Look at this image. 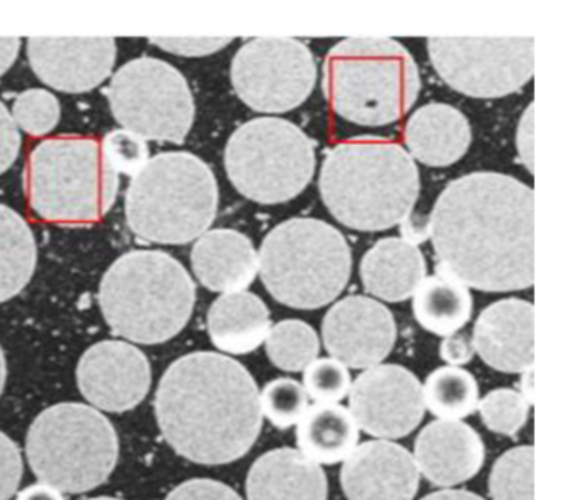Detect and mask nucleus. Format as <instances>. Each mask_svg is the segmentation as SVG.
<instances>
[{"label":"nucleus","mask_w":566,"mask_h":500,"mask_svg":"<svg viewBox=\"0 0 566 500\" xmlns=\"http://www.w3.org/2000/svg\"><path fill=\"white\" fill-rule=\"evenodd\" d=\"M437 273L489 293L535 283V194L516 178H457L430 213Z\"/></svg>","instance_id":"1"},{"label":"nucleus","mask_w":566,"mask_h":500,"mask_svg":"<svg viewBox=\"0 0 566 500\" xmlns=\"http://www.w3.org/2000/svg\"><path fill=\"white\" fill-rule=\"evenodd\" d=\"M155 413L175 452L207 466L241 459L263 427L256 381L238 361L208 351L165 371Z\"/></svg>","instance_id":"2"},{"label":"nucleus","mask_w":566,"mask_h":500,"mask_svg":"<svg viewBox=\"0 0 566 500\" xmlns=\"http://www.w3.org/2000/svg\"><path fill=\"white\" fill-rule=\"evenodd\" d=\"M324 205L344 227L389 230L412 215L419 170L396 142L357 137L326 152L319 175Z\"/></svg>","instance_id":"3"},{"label":"nucleus","mask_w":566,"mask_h":500,"mask_svg":"<svg viewBox=\"0 0 566 500\" xmlns=\"http://www.w3.org/2000/svg\"><path fill=\"white\" fill-rule=\"evenodd\" d=\"M197 288L180 261L165 251L134 250L102 278L98 303L111 330L138 344L177 336L193 313Z\"/></svg>","instance_id":"4"},{"label":"nucleus","mask_w":566,"mask_h":500,"mask_svg":"<svg viewBox=\"0 0 566 500\" xmlns=\"http://www.w3.org/2000/svg\"><path fill=\"white\" fill-rule=\"evenodd\" d=\"M326 101L344 121L384 127L416 104L420 75L410 52L392 39H346L324 61Z\"/></svg>","instance_id":"5"},{"label":"nucleus","mask_w":566,"mask_h":500,"mask_svg":"<svg viewBox=\"0 0 566 500\" xmlns=\"http://www.w3.org/2000/svg\"><path fill=\"white\" fill-rule=\"evenodd\" d=\"M217 211V178L201 158L188 152L150 158L132 178L125 197L128 228L150 243H190L207 233Z\"/></svg>","instance_id":"6"},{"label":"nucleus","mask_w":566,"mask_h":500,"mask_svg":"<svg viewBox=\"0 0 566 500\" xmlns=\"http://www.w3.org/2000/svg\"><path fill=\"white\" fill-rule=\"evenodd\" d=\"M353 258L340 231L314 218H291L268 233L258 271L268 293L296 310L333 303L350 278Z\"/></svg>","instance_id":"7"},{"label":"nucleus","mask_w":566,"mask_h":500,"mask_svg":"<svg viewBox=\"0 0 566 500\" xmlns=\"http://www.w3.org/2000/svg\"><path fill=\"white\" fill-rule=\"evenodd\" d=\"M118 187V175L108 167L94 138H48L29 158V204L38 217L51 223H97L114 207Z\"/></svg>","instance_id":"8"},{"label":"nucleus","mask_w":566,"mask_h":500,"mask_svg":"<svg viewBox=\"0 0 566 500\" xmlns=\"http://www.w3.org/2000/svg\"><path fill=\"white\" fill-rule=\"evenodd\" d=\"M25 450L42 482L62 492L82 493L111 477L118 460V436L94 407L64 403L39 414Z\"/></svg>","instance_id":"9"},{"label":"nucleus","mask_w":566,"mask_h":500,"mask_svg":"<svg viewBox=\"0 0 566 500\" xmlns=\"http://www.w3.org/2000/svg\"><path fill=\"white\" fill-rule=\"evenodd\" d=\"M224 167L233 187L248 200L286 204L313 180L316 144L283 118H254L231 135Z\"/></svg>","instance_id":"10"},{"label":"nucleus","mask_w":566,"mask_h":500,"mask_svg":"<svg viewBox=\"0 0 566 500\" xmlns=\"http://www.w3.org/2000/svg\"><path fill=\"white\" fill-rule=\"evenodd\" d=\"M115 121L138 137L184 144L195 121L187 79L168 62L138 58L115 72L107 91Z\"/></svg>","instance_id":"11"},{"label":"nucleus","mask_w":566,"mask_h":500,"mask_svg":"<svg viewBox=\"0 0 566 500\" xmlns=\"http://www.w3.org/2000/svg\"><path fill=\"white\" fill-rule=\"evenodd\" d=\"M427 48L440 79L473 98L505 97L535 72L533 38H432Z\"/></svg>","instance_id":"12"},{"label":"nucleus","mask_w":566,"mask_h":500,"mask_svg":"<svg viewBox=\"0 0 566 500\" xmlns=\"http://www.w3.org/2000/svg\"><path fill=\"white\" fill-rule=\"evenodd\" d=\"M313 54L291 38H260L247 42L231 64L238 97L256 112L283 114L306 102L316 84Z\"/></svg>","instance_id":"13"},{"label":"nucleus","mask_w":566,"mask_h":500,"mask_svg":"<svg viewBox=\"0 0 566 500\" xmlns=\"http://www.w3.org/2000/svg\"><path fill=\"white\" fill-rule=\"evenodd\" d=\"M357 427L380 439L409 436L422 423L426 404L416 374L399 364H379L357 377L349 389Z\"/></svg>","instance_id":"14"},{"label":"nucleus","mask_w":566,"mask_h":500,"mask_svg":"<svg viewBox=\"0 0 566 500\" xmlns=\"http://www.w3.org/2000/svg\"><path fill=\"white\" fill-rule=\"evenodd\" d=\"M77 383L85 399L98 409L125 413L150 390V361L134 344L101 341L78 361Z\"/></svg>","instance_id":"15"},{"label":"nucleus","mask_w":566,"mask_h":500,"mask_svg":"<svg viewBox=\"0 0 566 500\" xmlns=\"http://www.w3.org/2000/svg\"><path fill=\"white\" fill-rule=\"evenodd\" d=\"M396 337L392 313L366 296L344 298L323 320L324 346L334 360L354 369H370L382 363Z\"/></svg>","instance_id":"16"},{"label":"nucleus","mask_w":566,"mask_h":500,"mask_svg":"<svg viewBox=\"0 0 566 500\" xmlns=\"http://www.w3.org/2000/svg\"><path fill=\"white\" fill-rule=\"evenodd\" d=\"M28 58L45 85L82 94L107 81L117 61V44L114 38H31Z\"/></svg>","instance_id":"17"},{"label":"nucleus","mask_w":566,"mask_h":500,"mask_svg":"<svg viewBox=\"0 0 566 500\" xmlns=\"http://www.w3.org/2000/svg\"><path fill=\"white\" fill-rule=\"evenodd\" d=\"M420 473L409 450L387 440L356 447L340 470L349 500H413Z\"/></svg>","instance_id":"18"},{"label":"nucleus","mask_w":566,"mask_h":500,"mask_svg":"<svg viewBox=\"0 0 566 500\" xmlns=\"http://www.w3.org/2000/svg\"><path fill=\"white\" fill-rule=\"evenodd\" d=\"M473 350L502 373H526L535 364V308L528 301H496L480 313Z\"/></svg>","instance_id":"19"},{"label":"nucleus","mask_w":566,"mask_h":500,"mask_svg":"<svg viewBox=\"0 0 566 500\" xmlns=\"http://www.w3.org/2000/svg\"><path fill=\"white\" fill-rule=\"evenodd\" d=\"M416 466L429 482L452 487L467 482L482 469V437L460 420H433L420 430L413 447Z\"/></svg>","instance_id":"20"},{"label":"nucleus","mask_w":566,"mask_h":500,"mask_svg":"<svg viewBox=\"0 0 566 500\" xmlns=\"http://www.w3.org/2000/svg\"><path fill=\"white\" fill-rule=\"evenodd\" d=\"M191 267L208 290L240 293L256 278L258 253L250 238L220 228L198 238L191 250Z\"/></svg>","instance_id":"21"},{"label":"nucleus","mask_w":566,"mask_h":500,"mask_svg":"<svg viewBox=\"0 0 566 500\" xmlns=\"http://www.w3.org/2000/svg\"><path fill=\"white\" fill-rule=\"evenodd\" d=\"M327 492L324 470L290 447L264 454L248 473V500H327Z\"/></svg>","instance_id":"22"},{"label":"nucleus","mask_w":566,"mask_h":500,"mask_svg":"<svg viewBox=\"0 0 566 500\" xmlns=\"http://www.w3.org/2000/svg\"><path fill=\"white\" fill-rule=\"evenodd\" d=\"M403 140L410 155L427 167H449L469 150L472 131L452 105L429 104L407 122Z\"/></svg>","instance_id":"23"},{"label":"nucleus","mask_w":566,"mask_h":500,"mask_svg":"<svg viewBox=\"0 0 566 500\" xmlns=\"http://www.w3.org/2000/svg\"><path fill=\"white\" fill-rule=\"evenodd\" d=\"M364 290L390 303H399L416 293L426 278L422 251L402 238H382L360 261Z\"/></svg>","instance_id":"24"},{"label":"nucleus","mask_w":566,"mask_h":500,"mask_svg":"<svg viewBox=\"0 0 566 500\" xmlns=\"http://www.w3.org/2000/svg\"><path fill=\"white\" fill-rule=\"evenodd\" d=\"M270 310L256 294L240 291L218 298L208 311L211 343L230 354H248L270 333Z\"/></svg>","instance_id":"25"},{"label":"nucleus","mask_w":566,"mask_h":500,"mask_svg":"<svg viewBox=\"0 0 566 500\" xmlns=\"http://www.w3.org/2000/svg\"><path fill=\"white\" fill-rule=\"evenodd\" d=\"M297 446L307 459L326 466L346 460L356 449L359 427L339 404L317 403L297 423Z\"/></svg>","instance_id":"26"},{"label":"nucleus","mask_w":566,"mask_h":500,"mask_svg":"<svg viewBox=\"0 0 566 500\" xmlns=\"http://www.w3.org/2000/svg\"><path fill=\"white\" fill-rule=\"evenodd\" d=\"M469 288L443 273L423 278L413 293L412 310L417 323L437 336H452L472 316Z\"/></svg>","instance_id":"27"},{"label":"nucleus","mask_w":566,"mask_h":500,"mask_svg":"<svg viewBox=\"0 0 566 500\" xmlns=\"http://www.w3.org/2000/svg\"><path fill=\"white\" fill-rule=\"evenodd\" d=\"M38 267V243L28 221L0 205V303L21 293Z\"/></svg>","instance_id":"28"},{"label":"nucleus","mask_w":566,"mask_h":500,"mask_svg":"<svg viewBox=\"0 0 566 500\" xmlns=\"http://www.w3.org/2000/svg\"><path fill=\"white\" fill-rule=\"evenodd\" d=\"M423 404L440 420H459L479 407V384L462 367L443 366L427 376Z\"/></svg>","instance_id":"29"},{"label":"nucleus","mask_w":566,"mask_h":500,"mask_svg":"<svg viewBox=\"0 0 566 500\" xmlns=\"http://www.w3.org/2000/svg\"><path fill=\"white\" fill-rule=\"evenodd\" d=\"M266 353L274 366L287 373H300L316 360L319 340L316 331L304 321L284 320L268 333Z\"/></svg>","instance_id":"30"},{"label":"nucleus","mask_w":566,"mask_h":500,"mask_svg":"<svg viewBox=\"0 0 566 500\" xmlns=\"http://www.w3.org/2000/svg\"><path fill=\"white\" fill-rule=\"evenodd\" d=\"M535 449L532 446L506 450L493 463L489 489L493 500H535Z\"/></svg>","instance_id":"31"},{"label":"nucleus","mask_w":566,"mask_h":500,"mask_svg":"<svg viewBox=\"0 0 566 500\" xmlns=\"http://www.w3.org/2000/svg\"><path fill=\"white\" fill-rule=\"evenodd\" d=\"M261 413L277 429L300 423L307 410V394L297 381L290 377L271 381L260 396Z\"/></svg>","instance_id":"32"},{"label":"nucleus","mask_w":566,"mask_h":500,"mask_svg":"<svg viewBox=\"0 0 566 500\" xmlns=\"http://www.w3.org/2000/svg\"><path fill=\"white\" fill-rule=\"evenodd\" d=\"M479 410L492 433L515 436L528 419L530 403L518 390L495 389L479 400Z\"/></svg>","instance_id":"33"},{"label":"nucleus","mask_w":566,"mask_h":500,"mask_svg":"<svg viewBox=\"0 0 566 500\" xmlns=\"http://www.w3.org/2000/svg\"><path fill=\"white\" fill-rule=\"evenodd\" d=\"M15 125L32 137H44L61 121V104L54 94L42 88L22 92L12 107Z\"/></svg>","instance_id":"34"},{"label":"nucleus","mask_w":566,"mask_h":500,"mask_svg":"<svg viewBox=\"0 0 566 500\" xmlns=\"http://www.w3.org/2000/svg\"><path fill=\"white\" fill-rule=\"evenodd\" d=\"M101 148L108 167L117 175L137 177L150 160L147 142L124 128L105 135Z\"/></svg>","instance_id":"35"},{"label":"nucleus","mask_w":566,"mask_h":500,"mask_svg":"<svg viewBox=\"0 0 566 500\" xmlns=\"http://www.w3.org/2000/svg\"><path fill=\"white\" fill-rule=\"evenodd\" d=\"M304 390L311 399L323 404H336L350 389V374L336 360H314L304 371Z\"/></svg>","instance_id":"36"},{"label":"nucleus","mask_w":566,"mask_h":500,"mask_svg":"<svg viewBox=\"0 0 566 500\" xmlns=\"http://www.w3.org/2000/svg\"><path fill=\"white\" fill-rule=\"evenodd\" d=\"M24 472L21 450L11 437L0 433V500H9L18 490Z\"/></svg>","instance_id":"37"},{"label":"nucleus","mask_w":566,"mask_h":500,"mask_svg":"<svg viewBox=\"0 0 566 500\" xmlns=\"http://www.w3.org/2000/svg\"><path fill=\"white\" fill-rule=\"evenodd\" d=\"M165 500H243L231 487L211 479H193L171 490Z\"/></svg>","instance_id":"38"},{"label":"nucleus","mask_w":566,"mask_h":500,"mask_svg":"<svg viewBox=\"0 0 566 500\" xmlns=\"http://www.w3.org/2000/svg\"><path fill=\"white\" fill-rule=\"evenodd\" d=\"M22 138L11 112L0 102V175L6 174L18 160Z\"/></svg>","instance_id":"39"},{"label":"nucleus","mask_w":566,"mask_h":500,"mask_svg":"<svg viewBox=\"0 0 566 500\" xmlns=\"http://www.w3.org/2000/svg\"><path fill=\"white\" fill-rule=\"evenodd\" d=\"M165 51L184 55H207L230 44L231 39H151Z\"/></svg>","instance_id":"40"},{"label":"nucleus","mask_w":566,"mask_h":500,"mask_svg":"<svg viewBox=\"0 0 566 500\" xmlns=\"http://www.w3.org/2000/svg\"><path fill=\"white\" fill-rule=\"evenodd\" d=\"M473 343L469 334H452L440 344V357L450 366L459 367L469 363L473 357Z\"/></svg>","instance_id":"41"},{"label":"nucleus","mask_w":566,"mask_h":500,"mask_svg":"<svg viewBox=\"0 0 566 500\" xmlns=\"http://www.w3.org/2000/svg\"><path fill=\"white\" fill-rule=\"evenodd\" d=\"M400 233H402L403 241L417 247V244L422 243V241H426L427 238L430 237V218L409 215V217L400 223Z\"/></svg>","instance_id":"42"},{"label":"nucleus","mask_w":566,"mask_h":500,"mask_svg":"<svg viewBox=\"0 0 566 500\" xmlns=\"http://www.w3.org/2000/svg\"><path fill=\"white\" fill-rule=\"evenodd\" d=\"M15 500H65L62 496L61 490L55 487L49 486V483H32V486L25 487L22 492H19L18 499Z\"/></svg>","instance_id":"43"},{"label":"nucleus","mask_w":566,"mask_h":500,"mask_svg":"<svg viewBox=\"0 0 566 500\" xmlns=\"http://www.w3.org/2000/svg\"><path fill=\"white\" fill-rule=\"evenodd\" d=\"M21 51V39L0 38V77L14 65Z\"/></svg>","instance_id":"44"},{"label":"nucleus","mask_w":566,"mask_h":500,"mask_svg":"<svg viewBox=\"0 0 566 500\" xmlns=\"http://www.w3.org/2000/svg\"><path fill=\"white\" fill-rule=\"evenodd\" d=\"M422 500H485L476 493L467 492V490H440V492L429 493Z\"/></svg>","instance_id":"45"},{"label":"nucleus","mask_w":566,"mask_h":500,"mask_svg":"<svg viewBox=\"0 0 566 500\" xmlns=\"http://www.w3.org/2000/svg\"><path fill=\"white\" fill-rule=\"evenodd\" d=\"M6 377H8V366H6L4 351L0 347V394L4 390Z\"/></svg>","instance_id":"46"},{"label":"nucleus","mask_w":566,"mask_h":500,"mask_svg":"<svg viewBox=\"0 0 566 500\" xmlns=\"http://www.w3.org/2000/svg\"><path fill=\"white\" fill-rule=\"evenodd\" d=\"M88 500H120V499H114V497H97V499H88Z\"/></svg>","instance_id":"47"}]
</instances>
